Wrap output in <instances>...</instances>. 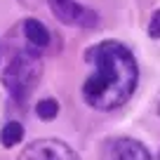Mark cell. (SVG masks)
<instances>
[{
    "mask_svg": "<svg viewBox=\"0 0 160 160\" xmlns=\"http://www.w3.org/2000/svg\"><path fill=\"white\" fill-rule=\"evenodd\" d=\"M85 64L92 73L85 78L80 94L94 111H115L132 99L139 82V66L127 45L120 40H101L85 50Z\"/></svg>",
    "mask_w": 160,
    "mask_h": 160,
    "instance_id": "1",
    "label": "cell"
},
{
    "mask_svg": "<svg viewBox=\"0 0 160 160\" xmlns=\"http://www.w3.org/2000/svg\"><path fill=\"white\" fill-rule=\"evenodd\" d=\"M42 75V59L38 50H21L10 59L7 68L2 71V85L14 101H26L35 92Z\"/></svg>",
    "mask_w": 160,
    "mask_h": 160,
    "instance_id": "2",
    "label": "cell"
},
{
    "mask_svg": "<svg viewBox=\"0 0 160 160\" xmlns=\"http://www.w3.org/2000/svg\"><path fill=\"white\" fill-rule=\"evenodd\" d=\"M47 7L52 10V14L68 26H80V28H92L97 24V12L90 7L80 5L78 0H47Z\"/></svg>",
    "mask_w": 160,
    "mask_h": 160,
    "instance_id": "3",
    "label": "cell"
},
{
    "mask_svg": "<svg viewBox=\"0 0 160 160\" xmlns=\"http://www.w3.org/2000/svg\"><path fill=\"white\" fill-rule=\"evenodd\" d=\"M19 160H80L78 153L61 139H35L21 151Z\"/></svg>",
    "mask_w": 160,
    "mask_h": 160,
    "instance_id": "4",
    "label": "cell"
},
{
    "mask_svg": "<svg viewBox=\"0 0 160 160\" xmlns=\"http://www.w3.org/2000/svg\"><path fill=\"white\" fill-rule=\"evenodd\" d=\"M106 160H153L141 141L132 137H118L106 148Z\"/></svg>",
    "mask_w": 160,
    "mask_h": 160,
    "instance_id": "5",
    "label": "cell"
},
{
    "mask_svg": "<svg viewBox=\"0 0 160 160\" xmlns=\"http://www.w3.org/2000/svg\"><path fill=\"white\" fill-rule=\"evenodd\" d=\"M21 33H24L26 42H28L33 50H47V45H50V31H47V26L42 24V21L38 19H26L21 21Z\"/></svg>",
    "mask_w": 160,
    "mask_h": 160,
    "instance_id": "6",
    "label": "cell"
},
{
    "mask_svg": "<svg viewBox=\"0 0 160 160\" xmlns=\"http://www.w3.org/2000/svg\"><path fill=\"white\" fill-rule=\"evenodd\" d=\"M21 139H24V125L17 122V120H10V122L2 127V132H0V144L5 146V148L17 146Z\"/></svg>",
    "mask_w": 160,
    "mask_h": 160,
    "instance_id": "7",
    "label": "cell"
},
{
    "mask_svg": "<svg viewBox=\"0 0 160 160\" xmlns=\"http://www.w3.org/2000/svg\"><path fill=\"white\" fill-rule=\"evenodd\" d=\"M35 115H38L40 120H54L57 115H59V101L52 99V97L38 101V104H35Z\"/></svg>",
    "mask_w": 160,
    "mask_h": 160,
    "instance_id": "8",
    "label": "cell"
},
{
    "mask_svg": "<svg viewBox=\"0 0 160 160\" xmlns=\"http://www.w3.org/2000/svg\"><path fill=\"white\" fill-rule=\"evenodd\" d=\"M148 35L153 40H160V7L151 14V21H148Z\"/></svg>",
    "mask_w": 160,
    "mask_h": 160,
    "instance_id": "9",
    "label": "cell"
},
{
    "mask_svg": "<svg viewBox=\"0 0 160 160\" xmlns=\"http://www.w3.org/2000/svg\"><path fill=\"white\" fill-rule=\"evenodd\" d=\"M19 2H21V5H26V7H38L42 0H19Z\"/></svg>",
    "mask_w": 160,
    "mask_h": 160,
    "instance_id": "10",
    "label": "cell"
},
{
    "mask_svg": "<svg viewBox=\"0 0 160 160\" xmlns=\"http://www.w3.org/2000/svg\"><path fill=\"white\" fill-rule=\"evenodd\" d=\"M158 115H160V101H158Z\"/></svg>",
    "mask_w": 160,
    "mask_h": 160,
    "instance_id": "11",
    "label": "cell"
},
{
    "mask_svg": "<svg viewBox=\"0 0 160 160\" xmlns=\"http://www.w3.org/2000/svg\"><path fill=\"white\" fill-rule=\"evenodd\" d=\"M158 160H160V158H158Z\"/></svg>",
    "mask_w": 160,
    "mask_h": 160,
    "instance_id": "12",
    "label": "cell"
}]
</instances>
